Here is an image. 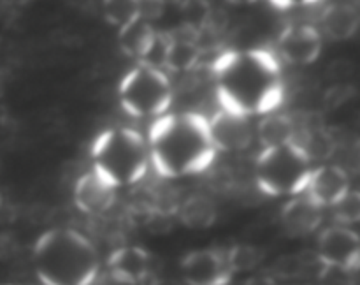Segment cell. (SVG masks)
I'll return each mask as SVG.
<instances>
[{
  "label": "cell",
  "instance_id": "ba28073f",
  "mask_svg": "<svg viewBox=\"0 0 360 285\" xmlns=\"http://www.w3.org/2000/svg\"><path fill=\"white\" fill-rule=\"evenodd\" d=\"M183 278L188 285H227L232 278L225 252L195 250L181 260Z\"/></svg>",
  "mask_w": 360,
  "mask_h": 285
},
{
  "label": "cell",
  "instance_id": "d4e9b609",
  "mask_svg": "<svg viewBox=\"0 0 360 285\" xmlns=\"http://www.w3.org/2000/svg\"><path fill=\"white\" fill-rule=\"evenodd\" d=\"M354 273L355 271L345 270V267L320 264L316 280H319V285H355Z\"/></svg>",
  "mask_w": 360,
  "mask_h": 285
},
{
  "label": "cell",
  "instance_id": "9a60e30c",
  "mask_svg": "<svg viewBox=\"0 0 360 285\" xmlns=\"http://www.w3.org/2000/svg\"><path fill=\"white\" fill-rule=\"evenodd\" d=\"M108 271L136 285L143 284L151 273V255L141 246H120L109 255Z\"/></svg>",
  "mask_w": 360,
  "mask_h": 285
},
{
  "label": "cell",
  "instance_id": "9c48e42d",
  "mask_svg": "<svg viewBox=\"0 0 360 285\" xmlns=\"http://www.w3.org/2000/svg\"><path fill=\"white\" fill-rule=\"evenodd\" d=\"M322 53V35L311 25H292L278 39V55L288 63L309 65Z\"/></svg>",
  "mask_w": 360,
  "mask_h": 285
},
{
  "label": "cell",
  "instance_id": "7402d4cb",
  "mask_svg": "<svg viewBox=\"0 0 360 285\" xmlns=\"http://www.w3.org/2000/svg\"><path fill=\"white\" fill-rule=\"evenodd\" d=\"M334 217H336L338 225L348 227L350 224H355L360 218V196L355 190H350L341 201H338L333 206Z\"/></svg>",
  "mask_w": 360,
  "mask_h": 285
},
{
  "label": "cell",
  "instance_id": "4316f807",
  "mask_svg": "<svg viewBox=\"0 0 360 285\" xmlns=\"http://www.w3.org/2000/svg\"><path fill=\"white\" fill-rule=\"evenodd\" d=\"M352 74H354V63H352L350 60H334V62H330L329 67H327V77L338 81L336 84L343 83V81L348 80Z\"/></svg>",
  "mask_w": 360,
  "mask_h": 285
},
{
  "label": "cell",
  "instance_id": "44dd1931",
  "mask_svg": "<svg viewBox=\"0 0 360 285\" xmlns=\"http://www.w3.org/2000/svg\"><path fill=\"white\" fill-rule=\"evenodd\" d=\"M308 267V260L299 253H287L274 260L271 266V274L274 281L276 280H295V278L302 277Z\"/></svg>",
  "mask_w": 360,
  "mask_h": 285
},
{
  "label": "cell",
  "instance_id": "277c9868",
  "mask_svg": "<svg viewBox=\"0 0 360 285\" xmlns=\"http://www.w3.org/2000/svg\"><path fill=\"white\" fill-rule=\"evenodd\" d=\"M94 169L104 182L120 189L139 183L150 165V151L143 134L130 127H115L98 134L91 144Z\"/></svg>",
  "mask_w": 360,
  "mask_h": 285
},
{
  "label": "cell",
  "instance_id": "484cf974",
  "mask_svg": "<svg viewBox=\"0 0 360 285\" xmlns=\"http://www.w3.org/2000/svg\"><path fill=\"white\" fill-rule=\"evenodd\" d=\"M355 95V88L352 84L347 83H340L330 87L329 90L326 91L323 95V106H326L327 111H334V109L341 108L345 102L350 101L352 97Z\"/></svg>",
  "mask_w": 360,
  "mask_h": 285
},
{
  "label": "cell",
  "instance_id": "cb8c5ba5",
  "mask_svg": "<svg viewBox=\"0 0 360 285\" xmlns=\"http://www.w3.org/2000/svg\"><path fill=\"white\" fill-rule=\"evenodd\" d=\"M211 6L206 2H186L181 7V16L183 25L192 30L200 32L206 25L207 14H210Z\"/></svg>",
  "mask_w": 360,
  "mask_h": 285
},
{
  "label": "cell",
  "instance_id": "3957f363",
  "mask_svg": "<svg viewBox=\"0 0 360 285\" xmlns=\"http://www.w3.org/2000/svg\"><path fill=\"white\" fill-rule=\"evenodd\" d=\"M34 262L42 285H90L98 255L90 239L72 229H51L37 239Z\"/></svg>",
  "mask_w": 360,
  "mask_h": 285
},
{
  "label": "cell",
  "instance_id": "30bf717a",
  "mask_svg": "<svg viewBox=\"0 0 360 285\" xmlns=\"http://www.w3.org/2000/svg\"><path fill=\"white\" fill-rule=\"evenodd\" d=\"M350 190L348 172L343 167H340V165L327 164L313 169L311 176L308 179V185H306L302 194L323 210L326 206L333 208Z\"/></svg>",
  "mask_w": 360,
  "mask_h": 285
},
{
  "label": "cell",
  "instance_id": "603a6c76",
  "mask_svg": "<svg viewBox=\"0 0 360 285\" xmlns=\"http://www.w3.org/2000/svg\"><path fill=\"white\" fill-rule=\"evenodd\" d=\"M105 20L109 23L116 25L118 28H122L123 25H127L129 21H132L134 18L139 16V4L137 2H108L104 7Z\"/></svg>",
  "mask_w": 360,
  "mask_h": 285
},
{
  "label": "cell",
  "instance_id": "7c38bea8",
  "mask_svg": "<svg viewBox=\"0 0 360 285\" xmlns=\"http://www.w3.org/2000/svg\"><path fill=\"white\" fill-rule=\"evenodd\" d=\"M207 127L217 151H241L252 143V125L245 116L220 109L207 118Z\"/></svg>",
  "mask_w": 360,
  "mask_h": 285
},
{
  "label": "cell",
  "instance_id": "ac0fdd59",
  "mask_svg": "<svg viewBox=\"0 0 360 285\" xmlns=\"http://www.w3.org/2000/svg\"><path fill=\"white\" fill-rule=\"evenodd\" d=\"M178 217L185 227L204 231L217 222V204L204 194H193L179 204Z\"/></svg>",
  "mask_w": 360,
  "mask_h": 285
},
{
  "label": "cell",
  "instance_id": "5b68a950",
  "mask_svg": "<svg viewBox=\"0 0 360 285\" xmlns=\"http://www.w3.org/2000/svg\"><path fill=\"white\" fill-rule=\"evenodd\" d=\"M311 171V160L295 143L266 148L255 164L257 185L267 196H299Z\"/></svg>",
  "mask_w": 360,
  "mask_h": 285
},
{
  "label": "cell",
  "instance_id": "e0dca14e",
  "mask_svg": "<svg viewBox=\"0 0 360 285\" xmlns=\"http://www.w3.org/2000/svg\"><path fill=\"white\" fill-rule=\"evenodd\" d=\"M322 28L333 41H347L359 30L360 16L355 7L348 4H333L322 13Z\"/></svg>",
  "mask_w": 360,
  "mask_h": 285
},
{
  "label": "cell",
  "instance_id": "f1b7e54d",
  "mask_svg": "<svg viewBox=\"0 0 360 285\" xmlns=\"http://www.w3.org/2000/svg\"><path fill=\"white\" fill-rule=\"evenodd\" d=\"M245 285H276V281L269 274H260V277H252L246 280Z\"/></svg>",
  "mask_w": 360,
  "mask_h": 285
},
{
  "label": "cell",
  "instance_id": "d6986e66",
  "mask_svg": "<svg viewBox=\"0 0 360 285\" xmlns=\"http://www.w3.org/2000/svg\"><path fill=\"white\" fill-rule=\"evenodd\" d=\"M259 139L266 148H278L294 143L295 139V122L288 115H271L266 116L259 123Z\"/></svg>",
  "mask_w": 360,
  "mask_h": 285
},
{
  "label": "cell",
  "instance_id": "52a82bcc",
  "mask_svg": "<svg viewBox=\"0 0 360 285\" xmlns=\"http://www.w3.org/2000/svg\"><path fill=\"white\" fill-rule=\"evenodd\" d=\"M316 257L320 264L357 271L360 262V241L357 232L345 225L327 227L319 238Z\"/></svg>",
  "mask_w": 360,
  "mask_h": 285
},
{
  "label": "cell",
  "instance_id": "83f0119b",
  "mask_svg": "<svg viewBox=\"0 0 360 285\" xmlns=\"http://www.w3.org/2000/svg\"><path fill=\"white\" fill-rule=\"evenodd\" d=\"M90 285H136V284H132V281L118 277V274L111 273V271H105V273L97 274Z\"/></svg>",
  "mask_w": 360,
  "mask_h": 285
},
{
  "label": "cell",
  "instance_id": "8fae6325",
  "mask_svg": "<svg viewBox=\"0 0 360 285\" xmlns=\"http://www.w3.org/2000/svg\"><path fill=\"white\" fill-rule=\"evenodd\" d=\"M164 65L174 72H188L200 62L202 48L199 46V32L181 25L164 37Z\"/></svg>",
  "mask_w": 360,
  "mask_h": 285
},
{
  "label": "cell",
  "instance_id": "5bb4252c",
  "mask_svg": "<svg viewBox=\"0 0 360 285\" xmlns=\"http://www.w3.org/2000/svg\"><path fill=\"white\" fill-rule=\"evenodd\" d=\"M322 208L316 206L304 194L295 196L281 208V225L287 234L295 236V238L315 232L322 224Z\"/></svg>",
  "mask_w": 360,
  "mask_h": 285
},
{
  "label": "cell",
  "instance_id": "4fadbf2b",
  "mask_svg": "<svg viewBox=\"0 0 360 285\" xmlns=\"http://www.w3.org/2000/svg\"><path fill=\"white\" fill-rule=\"evenodd\" d=\"M116 201V189L101 178L95 171L79 176L74 186V204L90 217L108 213Z\"/></svg>",
  "mask_w": 360,
  "mask_h": 285
},
{
  "label": "cell",
  "instance_id": "6da1fadb",
  "mask_svg": "<svg viewBox=\"0 0 360 285\" xmlns=\"http://www.w3.org/2000/svg\"><path fill=\"white\" fill-rule=\"evenodd\" d=\"M213 76L221 109L234 115H267L283 101V76L269 49H234L214 60Z\"/></svg>",
  "mask_w": 360,
  "mask_h": 285
},
{
  "label": "cell",
  "instance_id": "7a4b0ae2",
  "mask_svg": "<svg viewBox=\"0 0 360 285\" xmlns=\"http://www.w3.org/2000/svg\"><path fill=\"white\" fill-rule=\"evenodd\" d=\"M146 143L150 162L164 178L199 175L217 157L207 118L197 113L160 116L151 123Z\"/></svg>",
  "mask_w": 360,
  "mask_h": 285
},
{
  "label": "cell",
  "instance_id": "8992f818",
  "mask_svg": "<svg viewBox=\"0 0 360 285\" xmlns=\"http://www.w3.org/2000/svg\"><path fill=\"white\" fill-rule=\"evenodd\" d=\"M120 102L136 118H160L171 108L174 91L160 67L139 63L120 83Z\"/></svg>",
  "mask_w": 360,
  "mask_h": 285
},
{
  "label": "cell",
  "instance_id": "f546056e",
  "mask_svg": "<svg viewBox=\"0 0 360 285\" xmlns=\"http://www.w3.org/2000/svg\"><path fill=\"white\" fill-rule=\"evenodd\" d=\"M0 285H11V284H0Z\"/></svg>",
  "mask_w": 360,
  "mask_h": 285
},
{
  "label": "cell",
  "instance_id": "2e32d148",
  "mask_svg": "<svg viewBox=\"0 0 360 285\" xmlns=\"http://www.w3.org/2000/svg\"><path fill=\"white\" fill-rule=\"evenodd\" d=\"M158 34L155 32L153 25L150 21L143 20L141 16L134 18L127 25L120 28L118 41L120 48L130 58H136L144 62L151 53L153 46L157 44Z\"/></svg>",
  "mask_w": 360,
  "mask_h": 285
},
{
  "label": "cell",
  "instance_id": "ffe728a7",
  "mask_svg": "<svg viewBox=\"0 0 360 285\" xmlns=\"http://www.w3.org/2000/svg\"><path fill=\"white\" fill-rule=\"evenodd\" d=\"M262 252L252 245H236L225 252V259H227L232 274L253 271L262 262Z\"/></svg>",
  "mask_w": 360,
  "mask_h": 285
}]
</instances>
